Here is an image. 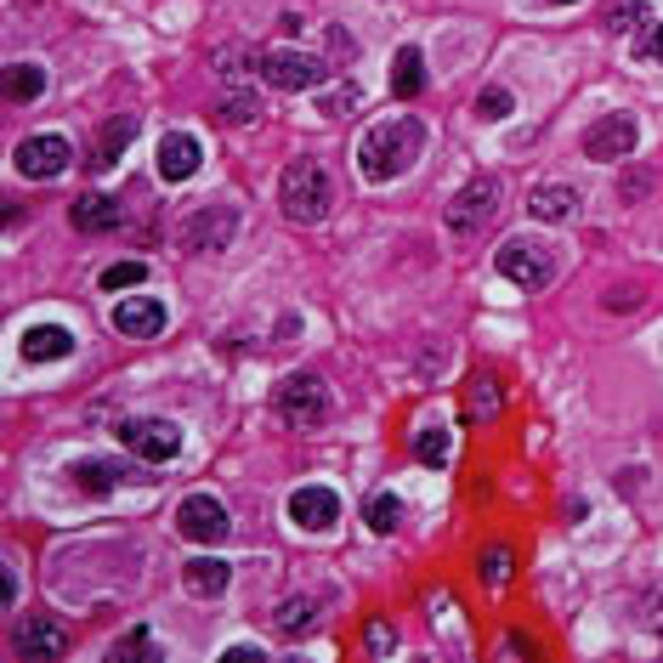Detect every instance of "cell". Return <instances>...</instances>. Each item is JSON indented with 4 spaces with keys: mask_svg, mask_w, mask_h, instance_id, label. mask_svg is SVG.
<instances>
[{
    "mask_svg": "<svg viewBox=\"0 0 663 663\" xmlns=\"http://www.w3.org/2000/svg\"><path fill=\"white\" fill-rule=\"evenodd\" d=\"M69 159H74V148H69V136H63V131H34V136L18 142V170H23L29 182H52V176H63Z\"/></svg>",
    "mask_w": 663,
    "mask_h": 663,
    "instance_id": "cell-10",
    "label": "cell"
},
{
    "mask_svg": "<svg viewBox=\"0 0 663 663\" xmlns=\"http://www.w3.org/2000/svg\"><path fill=\"white\" fill-rule=\"evenodd\" d=\"M221 663H267V652L261 646H232V652H221Z\"/></svg>",
    "mask_w": 663,
    "mask_h": 663,
    "instance_id": "cell-40",
    "label": "cell"
},
{
    "mask_svg": "<svg viewBox=\"0 0 663 663\" xmlns=\"http://www.w3.org/2000/svg\"><path fill=\"white\" fill-rule=\"evenodd\" d=\"M641 52L663 69V23H652V29H641Z\"/></svg>",
    "mask_w": 663,
    "mask_h": 663,
    "instance_id": "cell-38",
    "label": "cell"
},
{
    "mask_svg": "<svg viewBox=\"0 0 663 663\" xmlns=\"http://www.w3.org/2000/svg\"><path fill=\"white\" fill-rule=\"evenodd\" d=\"M363 522H369L374 533H397V528H403V499H397V494H374V499L363 505Z\"/></svg>",
    "mask_w": 663,
    "mask_h": 663,
    "instance_id": "cell-25",
    "label": "cell"
},
{
    "mask_svg": "<svg viewBox=\"0 0 663 663\" xmlns=\"http://www.w3.org/2000/svg\"><path fill=\"white\" fill-rule=\"evenodd\" d=\"M550 7H573V0H550Z\"/></svg>",
    "mask_w": 663,
    "mask_h": 663,
    "instance_id": "cell-42",
    "label": "cell"
},
{
    "mask_svg": "<svg viewBox=\"0 0 663 663\" xmlns=\"http://www.w3.org/2000/svg\"><path fill=\"white\" fill-rule=\"evenodd\" d=\"M18 352H23V363H63L74 352V335L58 329V323H34V329H23Z\"/></svg>",
    "mask_w": 663,
    "mask_h": 663,
    "instance_id": "cell-18",
    "label": "cell"
},
{
    "mask_svg": "<svg viewBox=\"0 0 663 663\" xmlns=\"http://www.w3.org/2000/svg\"><path fill=\"white\" fill-rule=\"evenodd\" d=\"M108 657H114V663H125V657H148V663H154V657H159V646L148 641V630H131V635H125Z\"/></svg>",
    "mask_w": 663,
    "mask_h": 663,
    "instance_id": "cell-34",
    "label": "cell"
},
{
    "mask_svg": "<svg viewBox=\"0 0 663 663\" xmlns=\"http://www.w3.org/2000/svg\"><path fill=\"white\" fill-rule=\"evenodd\" d=\"M182 584H187V595L216 601V595H227V584H232V567H227L221 556H187V561H182Z\"/></svg>",
    "mask_w": 663,
    "mask_h": 663,
    "instance_id": "cell-17",
    "label": "cell"
},
{
    "mask_svg": "<svg viewBox=\"0 0 663 663\" xmlns=\"http://www.w3.org/2000/svg\"><path fill=\"white\" fill-rule=\"evenodd\" d=\"M499 205H505V187H499V176H470L459 194L448 199V232H459V239H470V232H483L494 216H499Z\"/></svg>",
    "mask_w": 663,
    "mask_h": 663,
    "instance_id": "cell-4",
    "label": "cell"
},
{
    "mask_svg": "<svg viewBox=\"0 0 663 663\" xmlns=\"http://www.w3.org/2000/svg\"><path fill=\"white\" fill-rule=\"evenodd\" d=\"M425 154V120L414 114H392L381 125H369L358 142V176L363 182H397L403 170H414Z\"/></svg>",
    "mask_w": 663,
    "mask_h": 663,
    "instance_id": "cell-1",
    "label": "cell"
},
{
    "mask_svg": "<svg viewBox=\"0 0 663 663\" xmlns=\"http://www.w3.org/2000/svg\"><path fill=\"white\" fill-rule=\"evenodd\" d=\"M142 278H148V267H142V261H114V267H103V290H136V283Z\"/></svg>",
    "mask_w": 663,
    "mask_h": 663,
    "instance_id": "cell-31",
    "label": "cell"
},
{
    "mask_svg": "<svg viewBox=\"0 0 663 663\" xmlns=\"http://www.w3.org/2000/svg\"><path fill=\"white\" fill-rule=\"evenodd\" d=\"M419 85H425V58L414 52V45H403L397 63H392V91L397 97H419Z\"/></svg>",
    "mask_w": 663,
    "mask_h": 663,
    "instance_id": "cell-24",
    "label": "cell"
},
{
    "mask_svg": "<svg viewBox=\"0 0 663 663\" xmlns=\"http://www.w3.org/2000/svg\"><path fill=\"white\" fill-rule=\"evenodd\" d=\"M510 108H516V97H510L505 85H488L483 97H477V114H483V120H510Z\"/></svg>",
    "mask_w": 663,
    "mask_h": 663,
    "instance_id": "cell-33",
    "label": "cell"
},
{
    "mask_svg": "<svg viewBox=\"0 0 663 663\" xmlns=\"http://www.w3.org/2000/svg\"><path fill=\"white\" fill-rule=\"evenodd\" d=\"M176 528H182V539H194V545H221L232 533V516H227V505L216 494H187L176 505Z\"/></svg>",
    "mask_w": 663,
    "mask_h": 663,
    "instance_id": "cell-9",
    "label": "cell"
},
{
    "mask_svg": "<svg viewBox=\"0 0 663 663\" xmlns=\"http://www.w3.org/2000/svg\"><path fill=\"white\" fill-rule=\"evenodd\" d=\"M165 323L170 318H165V307L154 296H131V301L114 307V329H120V335H131V341H159Z\"/></svg>",
    "mask_w": 663,
    "mask_h": 663,
    "instance_id": "cell-13",
    "label": "cell"
},
{
    "mask_svg": "<svg viewBox=\"0 0 663 663\" xmlns=\"http://www.w3.org/2000/svg\"><path fill=\"white\" fill-rule=\"evenodd\" d=\"M414 454H419L425 465H448V454H454V437L443 432V425H432V432H419V437H414Z\"/></svg>",
    "mask_w": 663,
    "mask_h": 663,
    "instance_id": "cell-29",
    "label": "cell"
},
{
    "mask_svg": "<svg viewBox=\"0 0 663 663\" xmlns=\"http://www.w3.org/2000/svg\"><path fill=\"white\" fill-rule=\"evenodd\" d=\"M256 74H261V85H272V91H312V85H323L329 63H323L318 52H301V45H278V52H261V58H256Z\"/></svg>",
    "mask_w": 663,
    "mask_h": 663,
    "instance_id": "cell-5",
    "label": "cell"
},
{
    "mask_svg": "<svg viewBox=\"0 0 663 663\" xmlns=\"http://www.w3.org/2000/svg\"><path fill=\"white\" fill-rule=\"evenodd\" d=\"M232 232H239V210H227V205H205V210H194L182 221V250L187 256H221L227 245H232Z\"/></svg>",
    "mask_w": 663,
    "mask_h": 663,
    "instance_id": "cell-6",
    "label": "cell"
},
{
    "mask_svg": "<svg viewBox=\"0 0 663 663\" xmlns=\"http://www.w3.org/2000/svg\"><path fill=\"white\" fill-rule=\"evenodd\" d=\"M369 652H374V657H392V652H397V641H392V630H386L381 619L369 624Z\"/></svg>",
    "mask_w": 663,
    "mask_h": 663,
    "instance_id": "cell-36",
    "label": "cell"
},
{
    "mask_svg": "<svg viewBox=\"0 0 663 663\" xmlns=\"http://www.w3.org/2000/svg\"><path fill=\"white\" fill-rule=\"evenodd\" d=\"M12 652H18V657H63V652H69V635H63L58 619H23V624L12 630Z\"/></svg>",
    "mask_w": 663,
    "mask_h": 663,
    "instance_id": "cell-16",
    "label": "cell"
},
{
    "mask_svg": "<svg viewBox=\"0 0 663 663\" xmlns=\"http://www.w3.org/2000/svg\"><path fill=\"white\" fill-rule=\"evenodd\" d=\"M154 165H159V176H165V182H187V176H199V165H205L199 136H194V131H170V136L159 142Z\"/></svg>",
    "mask_w": 663,
    "mask_h": 663,
    "instance_id": "cell-14",
    "label": "cell"
},
{
    "mask_svg": "<svg viewBox=\"0 0 663 663\" xmlns=\"http://www.w3.org/2000/svg\"><path fill=\"white\" fill-rule=\"evenodd\" d=\"M125 477H131L125 459H85V465H74V483H80L85 494H108V488H120Z\"/></svg>",
    "mask_w": 663,
    "mask_h": 663,
    "instance_id": "cell-22",
    "label": "cell"
},
{
    "mask_svg": "<svg viewBox=\"0 0 663 663\" xmlns=\"http://www.w3.org/2000/svg\"><path fill=\"white\" fill-rule=\"evenodd\" d=\"M646 187H652V176H646V170H635V176H624V182H619V199H624V205H635V199H646Z\"/></svg>",
    "mask_w": 663,
    "mask_h": 663,
    "instance_id": "cell-37",
    "label": "cell"
},
{
    "mask_svg": "<svg viewBox=\"0 0 663 663\" xmlns=\"http://www.w3.org/2000/svg\"><path fill=\"white\" fill-rule=\"evenodd\" d=\"M312 619H318V601H312V595H290V601H278V612H272V624L290 630V635L307 630Z\"/></svg>",
    "mask_w": 663,
    "mask_h": 663,
    "instance_id": "cell-27",
    "label": "cell"
},
{
    "mask_svg": "<svg viewBox=\"0 0 663 663\" xmlns=\"http://www.w3.org/2000/svg\"><path fill=\"white\" fill-rule=\"evenodd\" d=\"M477 573H483V584L505 590V584H510V573H516V556H510V545H488V550H483V561H477Z\"/></svg>",
    "mask_w": 663,
    "mask_h": 663,
    "instance_id": "cell-26",
    "label": "cell"
},
{
    "mask_svg": "<svg viewBox=\"0 0 663 663\" xmlns=\"http://www.w3.org/2000/svg\"><path fill=\"white\" fill-rule=\"evenodd\" d=\"M499 386H494V374H477V381H470V419H494L499 414Z\"/></svg>",
    "mask_w": 663,
    "mask_h": 663,
    "instance_id": "cell-28",
    "label": "cell"
},
{
    "mask_svg": "<svg viewBox=\"0 0 663 663\" xmlns=\"http://www.w3.org/2000/svg\"><path fill=\"white\" fill-rule=\"evenodd\" d=\"M635 619H641V630H652V635H663V584L641 595V607H635Z\"/></svg>",
    "mask_w": 663,
    "mask_h": 663,
    "instance_id": "cell-35",
    "label": "cell"
},
{
    "mask_svg": "<svg viewBox=\"0 0 663 663\" xmlns=\"http://www.w3.org/2000/svg\"><path fill=\"white\" fill-rule=\"evenodd\" d=\"M0 601H7V607L18 601V567H12V561L0 567Z\"/></svg>",
    "mask_w": 663,
    "mask_h": 663,
    "instance_id": "cell-39",
    "label": "cell"
},
{
    "mask_svg": "<svg viewBox=\"0 0 663 663\" xmlns=\"http://www.w3.org/2000/svg\"><path fill=\"white\" fill-rule=\"evenodd\" d=\"M352 108H363V85H335L323 97V114L329 120H341V114H352Z\"/></svg>",
    "mask_w": 663,
    "mask_h": 663,
    "instance_id": "cell-32",
    "label": "cell"
},
{
    "mask_svg": "<svg viewBox=\"0 0 663 663\" xmlns=\"http://www.w3.org/2000/svg\"><path fill=\"white\" fill-rule=\"evenodd\" d=\"M131 136H136V114H114V120L97 131V154H91V170L120 165V159H125V148H131Z\"/></svg>",
    "mask_w": 663,
    "mask_h": 663,
    "instance_id": "cell-20",
    "label": "cell"
},
{
    "mask_svg": "<svg viewBox=\"0 0 663 663\" xmlns=\"http://www.w3.org/2000/svg\"><path fill=\"white\" fill-rule=\"evenodd\" d=\"M579 187H567V182H545V187H533L528 194V216L539 221V227H561V221H573L579 216Z\"/></svg>",
    "mask_w": 663,
    "mask_h": 663,
    "instance_id": "cell-15",
    "label": "cell"
},
{
    "mask_svg": "<svg viewBox=\"0 0 663 663\" xmlns=\"http://www.w3.org/2000/svg\"><path fill=\"white\" fill-rule=\"evenodd\" d=\"M499 278H510L516 290H545V283L556 278V256L545 250V245H533V239H510V245H499Z\"/></svg>",
    "mask_w": 663,
    "mask_h": 663,
    "instance_id": "cell-7",
    "label": "cell"
},
{
    "mask_svg": "<svg viewBox=\"0 0 663 663\" xmlns=\"http://www.w3.org/2000/svg\"><path fill=\"white\" fill-rule=\"evenodd\" d=\"M290 522L301 533H329L341 522V494L335 488H296L290 494Z\"/></svg>",
    "mask_w": 663,
    "mask_h": 663,
    "instance_id": "cell-12",
    "label": "cell"
},
{
    "mask_svg": "<svg viewBox=\"0 0 663 663\" xmlns=\"http://www.w3.org/2000/svg\"><path fill=\"white\" fill-rule=\"evenodd\" d=\"M278 205H283L290 221L312 227V221H323L329 210H335V182H329V170L318 159H290L283 176H278Z\"/></svg>",
    "mask_w": 663,
    "mask_h": 663,
    "instance_id": "cell-2",
    "label": "cell"
},
{
    "mask_svg": "<svg viewBox=\"0 0 663 663\" xmlns=\"http://www.w3.org/2000/svg\"><path fill=\"white\" fill-rule=\"evenodd\" d=\"M114 432H120V443H125L136 459L165 465V459L182 454V425H176V419H120Z\"/></svg>",
    "mask_w": 663,
    "mask_h": 663,
    "instance_id": "cell-8",
    "label": "cell"
},
{
    "mask_svg": "<svg viewBox=\"0 0 663 663\" xmlns=\"http://www.w3.org/2000/svg\"><path fill=\"white\" fill-rule=\"evenodd\" d=\"M607 34H630V29H652V7L646 0H607V12H601Z\"/></svg>",
    "mask_w": 663,
    "mask_h": 663,
    "instance_id": "cell-23",
    "label": "cell"
},
{
    "mask_svg": "<svg viewBox=\"0 0 663 663\" xmlns=\"http://www.w3.org/2000/svg\"><path fill=\"white\" fill-rule=\"evenodd\" d=\"M69 221H74L80 232H114V227L125 221V210H120V199H108V194H85V199H74Z\"/></svg>",
    "mask_w": 663,
    "mask_h": 663,
    "instance_id": "cell-19",
    "label": "cell"
},
{
    "mask_svg": "<svg viewBox=\"0 0 663 663\" xmlns=\"http://www.w3.org/2000/svg\"><path fill=\"white\" fill-rule=\"evenodd\" d=\"M256 114H261L256 91H227V103H221V120H227V125H250Z\"/></svg>",
    "mask_w": 663,
    "mask_h": 663,
    "instance_id": "cell-30",
    "label": "cell"
},
{
    "mask_svg": "<svg viewBox=\"0 0 663 663\" xmlns=\"http://www.w3.org/2000/svg\"><path fill=\"white\" fill-rule=\"evenodd\" d=\"M635 142H641V125H635L630 114H607V120H595V125L584 131V159L619 165V159L635 154Z\"/></svg>",
    "mask_w": 663,
    "mask_h": 663,
    "instance_id": "cell-11",
    "label": "cell"
},
{
    "mask_svg": "<svg viewBox=\"0 0 663 663\" xmlns=\"http://www.w3.org/2000/svg\"><path fill=\"white\" fill-rule=\"evenodd\" d=\"M45 69L40 63H7L0 69V91H7V103H40L45 97Z\"/></svg>",
    "mask_w": 663,
    "mask_h": 663,
    "instance_id": "cell-21",
    "label": "cell"
},
{
    "mask_svg": "<svg viewBox=\"0 0 663 663\" xmlns=\"http://www.w3.org/2000/svg\"><path fill=\"white\" fill-rule=\"evenodd\" d=\"M272 408L283 414V425H296V432H312V425L329 419V408H335V397H329L323 374L301 369V374H283L278 392H272Z\"/></svg>",
    "mask_w": 663,
    "mask_h": 663,
    "instance_id": "cell-3",
    "label": "cell"
},
{
    "mask_svg": "<svg viewBox=\"0 0 663 663\" xmlns=\"http://www.w3.org/2000/svg\"><path fill=\"white\" fill-rule=\"evenodd\" d=\"M510 641V657H533V641L528 635H505Z\"/></svg>",
    "mask_w": 663,
    "mask_h": 663,
    "instance_id": "cell-41",
    "label": "cell"
}]
</instances>
